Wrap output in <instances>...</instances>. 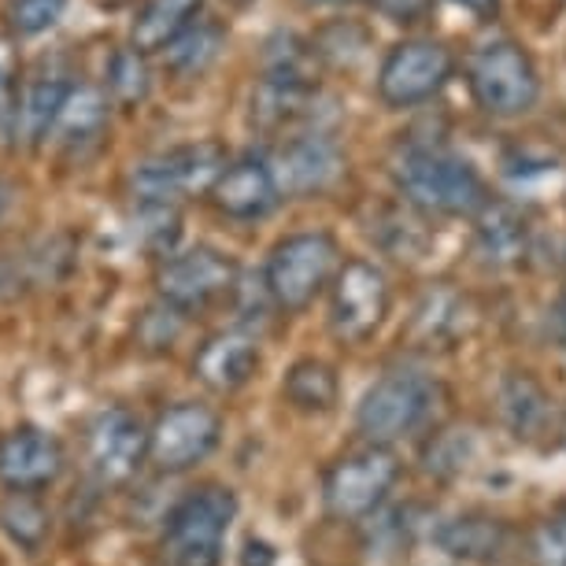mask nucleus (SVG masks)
<instances>
[{
	"label": "nucleus",
	"mask_w": 566,
	"mask_h": 566,
	"mask_svg": "<svg viewBox=\"0 0 566 566\" xmlns=\"http://www.w3.org/2000/svg\"><path fill=\"white\" fill-rule=\"evenodd\" d=\"M282 397L301 415H329L340 400V378L323 359H296L285 370Z\"/></svg>",
	"instance_id": "obj_21"
},
{
	"label": "nucleus",
	"mask_w": 566,
	"mask_h": 566,
	"mask_svg": "<svg viewBox=\"0 0 566 566\" xmlns=\"http://www.w3.org/2000/svg\"><path fill=\"white\" fill-rule=\"evenodd\" d=\"M400 478V459L392 448L367 444L337 459L323 478V504L340 522H363L386 504Z\"/></svg>",
	"instance_id": "obj_5"
},
{
	"label": "nucleus",
	"mask_w": 566,
	"mask_h": 566,
	"mask_svg": "<svg viewBox=\"0 0 566 566\" xmlns=\"http://www.w3.org/2000/svg\"><path fill=\"white\" fill-rule=\"evenodd\" d=\"M452 78V52L437 41H403L386 56L378 74V93L392 108H415V104L437 97Z\"/></svg>",
	"instance_id": "obj_12"
},
{
	"label": "nucleus",
	"mask_w": 566,
	"mask_h": 566,
	"mask_svg": "<svg viewBox=\"0 0 566 566\" xmlns=\"http://www.w3.org/2000/svg\"><path fill=\"white\" fill-rule=\"evenodd\" d=\"M500 419L518 441H533L544 422H548V392L541 389V381L530 370H511L496 389Z\"/></svg>",
	"instance_id": "obj_20"
},
{
	"label": "nucleus",
	"mask_w": 566,
	"mask_h": 566,
	"mask_svg": "<svg viewBox=\"0 0 566 566\" xmlns=\"http://www.w3.org/2000/svg\"><path fill=\"white\" fill-rule=\"evenodd\" d=\"M374 4H378V12L389 15L392 23H415V19L426 12L430 0H374Z\"/></svg>",
	"instance_id": "obj_33"
},
{
	"label": "nucleus",
	"mask_w": 566,
	"mask_h": 566,
	"mask_svg": "<svg viewBox=\"0 0 566 566\" xmlns=\"http://www.w3.org/2000/svg\"><path fill=\"white\" fill-rule=\"evenodd\" d=\"M563 433H566V426H563Z\"/></svg>",
	"instance_id": "obj_39"
},
{
	"label": "nucleus",
	"mask_w": 566,
	"mask_h": 566,
	"mask_svg": "<svg viewBox=\"0 0 566 566\" xmlns=\"http://www.w3.org/2000/svg\"><path fill=\"white\" fill-rule=\"evenodd\" d=\"M200 8H205V0H148L130 30L134 49L142 56L145 52H164L170 41L186 34Z\"/></svg>",
	"instance_id": "obj_23"
},
{
	"label": "nucleus",
	"mask_w": 566,
	"mask_h": 566,
	"mask_svg": "<svg viewBox=\"0 0 566 566\" xmlns=\"http://www.w3.org/2000/svg\"><path fill=\"white\" fill-rule=\"evenodd\" d=\"M433 541L441 544V552H448L452 559L463 563H500L511 548V530L504 518L482 515V511H470L452 522H444L433 533Z\"/></svg>",
	"instance_id": "obj_17"
},
{
	"label": "nucleus",
	"mask_w": 566,
	"mask_h": 566,
	"mask_svg": "<svg viewBox=\"0 0 566 566\" xmlns=\"http://www.w3.org/2000/svg\"><path fill=\"white\" fill-rule=\"evenodd\" d=\"M233 4H249V0H233Z\"/></svg>",
	"instance_id": "obj_38"
},
{
	"label": "nucleus",
	"mask_w": 566,
	"mask_h": 566,
	"mask_svg": "<svg viewBox=\"0 0 566 566\" xmlns=\"http://www.w3.org/2000/svg\"><path fill=\"white\" fill-rule=\"evenodd\" d=\"M67 467V452L45 426L23 422L0 437V485L8 493H41Z\"/></svg>",
	"instance_id": "obj_13"
},
{
	"label": "nucleus",
	"mask_w": 566,
	"mask_h": 566,
	"mask_svg": "<svg viewBox=\"0 0 566 566\" xmlns=\"http://www.w3.org/2000/svg\"><path fill=\"white\" fill-rule=\"evenodd\" d=\"M238 282V263L230 255H222L216 249H189L175 252L159 263L156 271V290L159 301L175 312H200L211 301L227 296Z\"/></svg>",
	"instance_id": "obj_10"
},
{
	"label": "nucleus",
	"mask_w": 566,
	"mask_h": 566,
	"mask_svg": "<svg viewBox=\"0 0 566 566\" xmlns=\"http://www.w3.org/2000/svg\"><path fill=\"white\" fill-rule=\"evenodd\" d=\"M241 566H277V548L263 537H249L241 548Z\"/></svg>",
	"instance_id": "obj_34"
},
{
	"label": "nucleus",
	"mask_w": 566,
	"mask_h": 566,
	"mask_svg": "<svg viewBox=\"0 0 566 566\" xmlns=\"http://www.w3.org/2000/svg\"><path fill=\"white\" fill-rule=\"evenodd\" d=\"M452 4L467 8V12H470V15H478L482 23H489V19H496V12H500V0H452Z\"/></svg>",
	"instance_id": "obj_35"
},
{
	"label": "nucleus",
	"mask_w": 566,
	"mask_h": 566,
	"mask_svg": "<svg viewBox=\"0 0 566 566\" xmlns=\"http://www.w3.org/2000/svg\"><path fill=\"white\" fill-rule=\"evenodd\" d=\"M400 193L419 211L437 216H478L489 205L485 181L474 164L437 145H408L392 164Z\"/></svg>",
	"instance_id": "obj_1"
},
{
	"label": "nucleus",
	"mask_w": 566,
	"mask_h": 566,
	"mask_svg": "<svg viewBox=\"0 0 566 566\" xmlns=\"http://www.w3.org/2000/svg\"><path fill=\"white\" fill-rule=\"evenodd\" d=\"M49 511L38 500V493H12L0 507V530L12 537L23 552H38L49 537Z\"/></svg>",
	"instance_id": "obj_26"
},
{
	"label": "nucleus",
	"mask_w": 566,
	"mask_h": 566,
	"mask_svg": "<svg viewBox=\"0 0 566 566\" xmlns=\"http://www.w3.org/2000/svg\"><path fill=\"white\" fill-rule=\"evenodd\" d=\"M277 197L282 193H277L274 170L260 156L233 159L211 186V200L230 219H263L277 205Z\"/></svg>",
	"instance_id": "obj_16"
},
{
	"label": "nucleus",
	"mask_w": 566,
	"mask_h": 566,
	"mask_svg": "<svg viewBox=\"0 0 566 566\" xmlns=\"http://www.w3.org/2000/svg\"><path fill=\"white\" fill-rule=\"evenodd\" d=\"M227 170V148L219 142H193L167 148L159 156H148L145 164L134 167V197L156 200V205H175L181 197L211 193V186Z\"/></svg>",
	"instance_id": "obj_6"
},
{
	"label": "nucleus",
	"mask_w": 566,
	"mask_h": 566,
	"mask_svg": "<svg viewBox=\"0 0 566 566\" xmlns=\"http://www.w3.org/2000/svg\"><path fill=\"white\" fill-rule=\"evenodd\" d=\"M467 329V301L455 290H430L415 304L408 337L415 340V348H452L459 334Z\"/></svg>",
	"instance_id": "obj_19"
},
{
	"label": "nucleus",
	"mask_w": 566,
	"mask_h": 566,
	"mask_svg": "<svg viewBox=\"0 0 566 566\" xmlns=\"http://www.w3.org/2000/svg\"><path fill=\"white\" fill-rule=\"evenodd\" d=\"M552 337L559 340V348H566V301L555 304L552 312Z\"/></svg>",
	"instance_id": "obj_36"
},
{
	"label": "nucleus",
	"mask_w": 566,
	"mask_h": 566,
	"mask_svg": "<svg viewBox=\"0 0 566 566\" xmlns=\"http://www.w3.org/2000/svg\"><path fill=\"white\" fill-rule=\"evenodd\" d=\"M389 315V282L367 260H352L337 271L329 293V329L345 345H363Z\"/></svg>",
	"instance_id": "obj_9"
},
{
	"label": "nucleus",
	"mask_w": 566,
	"mask_h": 566,
	"mask_svg": "<svg viewBox=\"0 0 566 566\" xmlns=\"http://www.w3.org/2000/svg\"><path fill=\"white\" fill-rule=\"evenodd\" d=\"M304 4H352V0H304Z\"/></svg>",
	"instance_id": "obj_37"
},
{
	"label": "nucleus",
	"mask_w": 566,
	"mask_h": 566,
	"mask_svg": "<svg viewBox=\"0 0 566 566\" xmlns=\"http://www.w3.org/2000/svg\"><path fill=\"white\" fill-rule=\"evenodd\" d=\"M222 441V415L211 403L181 400L159 411V419L148 426V459L164 474H181L216 452Z\"/></svg>",
	"instance_id": "obj_8"
},
{
	"label": "nucleus",
	"mask_w": 566,
	"mask_h": 566,
	"mask_svg": "<svg viewBox=\"0 0 566 566\" xmlns=\"http://www.w3.org/2000/svg\"><path fill=\"white\" fill-rule=\"evenodd\" d=\"M63 8H67V0H8L4 19L19 38H38L60 23Z\"/></svg>",
	"instance_id": "obj_29"
},
{
	"label": "nucleus",
	"mask_w": 566,
	"mask_h": 566,
	"mask_svg": "<svg viewBox=\"0 0 566 566\" xmlns=\"http://www.w3.org/2000/svg\"><path fill=\"white\" fill-rule=\"evenodd\" d=\"M337 241L323 230L277 241L263 271V290L277 312H304L337 277Z\"/></svg>",
	"instance_id": "obj_4"
},
{
	"label": "nucleus",
	"mask_w": 566,
	"mask_h": 566,
	"mask_svg": "<svg viewBox=\"0 0 566 566\" xmlns=\"http://www.w3.org/2000/svg\"><path fill=\"white\" fill-rule=\"evenodd\" d=\"M260 340H255L249 329H222V334H211L205 345H200L197 359H193V374L197 381L211 392H230L244 389L260 370Z\"/></svg>",
	"instance_id": "obj_15"
},
{
	"label": "nucleus",
	"mask_w": 566,
	"mask_h": 566,
	"mask_svg": "<svg viewBox=\"0 0 566 566\" xmlns=\"http://www.w3.org/2000/svg\"><path fill=\"white\" fill-rule=\"evenodd\" d=\"M19 85H15V52L0 38V126H15Z\"/></svg>",
	"instance_id": "obj_32"
},
{
	"label": "nucleus",
	"mask_w": 566,
	"mask_h": 566,
	"mask_svg": "<svg viewBox=\"0 0 566 566\" xmlns=\"http://www.w3.org/2000/svg\"><path fill=\"white\" fill-rule=\"evenodd\" d=\"M474 252L482 255L489 266H515L526 260L530 252V222L515 205L504 200H489L478 211V233H474Z\"/></svg>",
	"instance_id": "obj_18"
},
{
	"label": "nucleus",
	"mask_w": 566,
	"mask_h": 566,
	"mask_svg": "<svg viewBox=\"0 0 566 566\" xmlns=\"http://www.w3.org/2000/svg\"><path fill=\"white\" fill-rule=\"evenodd\" d=\"M74 85L60 82V78H38L30 82L23 93H19V112H15V134L23 137L27 145H41L49 142L52 130L60 123V112L67 104Z\"/></svg>",
	"instance_id": "obj_22"
},
{
	"label": "nucleus",
	"mask_w": 566,
	"mask_h": 566,
	"mask_svg": "<svg viewBox=\"0 0 566 566\" xmlns=\"http://www.w3.org/2000/svg\"><path fill=\"white\" fill-rule=\"evenodd\" d=\"M470 459V433L467 430H441L426 448V470L437 478H452Z\"/></svg>",
	"instance_id": "obj_30"
},
{
	"label": "nucleus",
	"mask_w": 566,
	"mask_h": 566,
	"mask_svg": "<svg viewBox=\"0 0 566 566\" xmlns=\"http://www.w3.org/2000/svg\"><path fill=\"white\" fill-rule=\"evenodd\" d=\"M345 159L334 137L326 134H304L282 145V153L274 156V181L282 197H312L323 193L326 186H334Z\"/></svg>",
	"instance_id": "obj_14"
},
{
	"label": "nucleus",
	"mask_w": 566,
	"mask_h": 566,
	"mask_svg": "<svg viewBox=\"0 0 566 566\" xmlns=\"http://www.w3.org/2000/svg\"><path fill=\"white\" fill-rule=\"evenodd\" d=\"M104 119H108V104H104L97 90H71L52 137H56L63 148H82L104 130Z\"/></svg>",
	"instance_id": "obj_24"
},
{
	"label": "nucleus",
	"mask_w": 566,
	"mask_h": 566,
	"mask_svg": "<svg viewBox=\"0 0 566 566\" xmlns=\"http://www.w3.org/2000/svg\"><path fill=\"white\" fill-rule=\"evenodd\" d=\"M437 381L430 374L411 370V367H392L381 374L374 386L363 392L356 408V430L367 437L370 444L389 448L400 437L415 433L430 419L437 408Z\"/></svg>",
	"instance_id": "obj_3"
},
{
	"label": "nucleus",
	"mask_w": 566,
	"mask_h": 566,
	"mask_svg": "<svg viewBox=\"0 0 566 566\" xmlns=\"http://www.w3.org/2000/svg\"><path fill=\"white\" fill-rule=\"evenodd\" d=\"M108 90L115 101L123 104H142L153 90V78H148L145 56L137 49H119L108 63Z\"/></svg>",
	"instance_id": "obj_28"
},
{
	"label": "nucleus",
	"mask_w": 566,
	"mask_h": 566,
	"mask_svg": "<svg viewBox=\"0 0 566 566\" xmlns=\"http://www.w3.org/2000/svg\"><path fill=\"white\" fill-rule=\"evenodd\" d=\"M530 555L537 566H566V507H559L552 518L541 522V530L533 533Z\"/></svg>",
	"instance_id": "obj_31"
},
{
	"label": "nucleus",
	"mask_w": 566,
	"mask_h": 566,
	"mask_svg": "<svg viewBox=\"0 0 566 566\" xmlns=\"http://www.w3.org/2000/svg\"><path fill=\"white\" fill-rule=\"evenodd\" d=\"M137 241L156 255H175V244L181 238V216L175 205H156V200H137Z\"/></svg>",
	"instance_id": "obj_27"
},
{
	"label": "nucleus",
	"mask_w": 566,
	"mask_h": 566,
	"mask_svg": "<svg viewBox=\"0 0 566 566\" xmlns=\"http://www.w3.org/2000/svg\"><path fill=\"white\" fill-rule=\"evenodd\" d=\"M222 41H227V34H222L219 27H211V23L189 27L186 34L175 38L164 49L167 52V67L175 74H181V78H197V74H205L211 63L219 60Z\"/></svg>",
	"instance_id": "obj_25"
},
{
	"label": "nucleus",
	"mask_w": 566,
	"mask_h": 566,
	"mask_svg": "<svg viewBox=\"0 0 566 566\" xmlns=\"http://www.w3.org/2000/svg\"><path fill=\"white\" fill-rule=\"evenodd\" d=\"M470 93L489 115L511 119L533 108L537 101V71L533 60L522 52L515 41H489L470 56Z\"/></svg>",
	"instance_id": "obj_7"
},
{
	"label": "nucleus",
	"mask_w": 566,
	"mask_h": 566,
	"mask_svg": "<svg viewBox=\"0 0 566 566\" xmlns=\"http://www.w3.org/2000/svg\"><path fill=\"white\" fill-rule=\"evenodd\" d=\"M238 522V496L227 485H205L175 511L159 533V563L164 566H219L227 537Z\"/></svg>",
	"instance_id": "obj_2"
},
{
	"label": "nucleus",
	"mask_w": 566,
	"mask_h": 566,
	"mask_svg": "<svg viewBox=\"0 0 566 566\" xmlns=\"http://www.w3.org/2000/svg\"><path fill=\"white\" fill-rule=\"evenodd\" d=\"M85 459L101 485H126L148 459V426L130 408H104L85 433Z\"/></svg>",
	"instance_id": "obj_11"
}]
</instances>
